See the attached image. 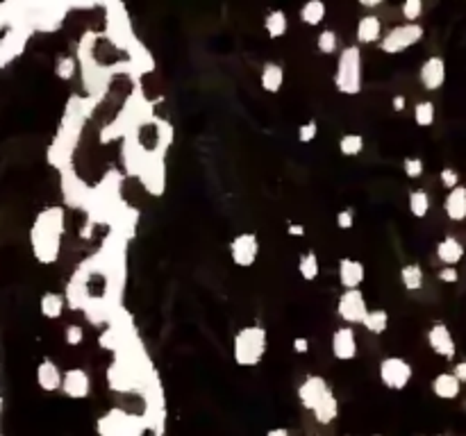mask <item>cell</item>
<instances>
[{
  "label": "cell",
  "instance_id": "obj_1",
  "mask_svg": "<svg viewBox=\"0 0 466 436\" xmlns=\"http://www.w3.org/2000/svg\"><path fill=\"white\" fill-rule=\"evenodd\" d=\"M266 343H268V334L264 327L259 325L241 327V330L234 334V348H232L234 361L243 368L257 366L266 355Z\"/></svg>",
  "mask_w": 466,
  "mask_h": 436
},
{
  "label": "cell",
  "instance_id": "obj_2",
  "mask_svg": "<svg viewBox=\"0 0 466 436\" xmlns=\"http://www.w3.org/2000/svg\"><path fill=\"white\" fill-rule=\"evenodd\" d=\"M334 85L339 94L355 96L362 91V53L357 46L343 48L337 60V73H334Z\"/></svg>",
  "mask_w": 466,
  "mask_h": 436
},
{
  "label": "cell",
  "instance_id": "obj_3",
  "mask_svg": "<svg viewBox=\"0 0 466 436\" xmlns=\"http://www.w3.org/2000/svg\"><path fill=\"white\" fill-rule=\"evenodd\" d=\"M425 30L421 23H403V26L391 28L387 35L380 39V51L387 55H398L405 53L407 48L416 46L423 39Z\"/></svg>",
  "mask_w": 466,
  "mask_h": 436
},
{
  "label": "cell",
  "instance_id": "obj_4",
  "mask_svg": "<svg viewBox=\"0 0 466 436\" xmlns=\"http://www.w3.org/2000/svg\"><path fill=\"white\" fill-rule=\"evenodd\" d=\"M412 366L403 357H387L380 361V382L391 391H403L412 380Z\"/></svg>",
  "mask_w": 466,
  "mask_h": 436
},
{
  "label": "cell",
  "instance_id": "obj_5",
  "mask_svg": "<svg viewBox=\"0 0 466 436\" xmlns=\"http://www.w3.org/2000/svg\"><path fill=\"white\" fill-rule=\"evenodd\" d=\"M337 314H339V318H343L350 325L364 323L366 314H369V304H366L364 293L359 289L343 291L337 300Z\"/></svg>",
  "mask_w": 466,
  "mask_h": 436
},
{
  "label": "cell",
  "instance_id": "obj_6",
  "mask_svg": "<svg viewBox=\"0 0 466 436\" xmlns=\"http://www.w3.org/2000/svg\"><path fill=\"white\" fill-rule=\"evenodd\" d=\"M259 257V238L252 232H243L232 238L230 243V259L239 268H250Z\"/></svg>",
  "mask_w": 466,
  "mask_h": 436
},
{
  "label": "cell",
  "instance_id": "obj_7",
  "mask_svg": "<svg viewBox=\"0 0 466 436\" xmlns=\"http://www.w3.org/2000/svg\"><path fill=\"white\" fill-rule=\"evenodd\" d=\"M62 391L64 396L71 400H85L92 391V380H89V373L83 368H71L64 373L62 380Z\"/></svg>",
  "mask_w": 466,
  "mask_h": 436
},
{
  "label": "cell",
  "instance_id": "obj_8",
  "mask_svg": "<svg viewBox=\"0 0 466 436\" xmlns=\"http://www.w3.org/2000/svg\"><path fill=\"white\" fill-rule=\"evenodd\" d=\"M419 80L421 85L428 89V91H437V89L444 87L446 82V62L444 57H428L423 64H421V71H419Z\"/></svg>",
  "mask_w": 466,
  "mask_h": 436
},
{
  "label": "cell",
  "instance_id": "obj_9",
  "mask_svg": "<svg viewBox=\"0 0 466 436\" xmlns=\"http://www.w3.org/2000/svg\"><path fill=\"white\" fill-rule=\"evenodd\" d=\"M328 391H330V386H328V382L323 380V377L309 375L298 386V400H300V405L305 409H314Z\"/></svg>",
  "mask_w": 466,
  "mask_h": 436
},
{
  "label": "cell",
  "instance_id": "obj_10",
  "mask_svg": "<svg viewBox=\"0 0 466 436\" xmlns=\"http://www.w3.org/2000/svg\"><path fill=\"white\" fill-rule=\"evenodd\" d=\"M428 345L435 350V355L444 357V359H453L457 352L453 334L444 323H435L428 330Z\"/></svg>",
  "mask_w": 466,
  "mask_h": 436
},
{
  "label": "cell",
  "instance_id": "obj_11",
  "mask_svg": "<svg viewBox=\"0 0 466 436\" xmlns=\"http://www.w3.org/2000/svg\"><path fill=\"white\" fill-rule=\"evenodd\" d=\"M332 355L339 361H350L357 355V339L353 327H339L332 334Z\"/></svg>",
  "mask_w": 466,
  "mask_h": 436
},
{
  "label": "cell",
  "instance_id": "obj_12",
  "mask_svg": "<svg viewBox=\"0 0 466 436\" xmlns=\"http://www.w3.org/2000/svg\"><path fill=\"white\" fill-rule=\"evenodd\" d=\"M366 277V268L362 261L343 257L339 261V282L343 289H359Z\"/></svg>",
  "mask_w": 466,
  "mask_h": 436
},
{
  "label": "cell",
  "instance_id": "obj_13",
  "mask_svg": "<svg viewBox=\"0 0 466 436\" xmlns=\"http://www.w3.org/2000/svg\"><path fill=\"white\" fill-rule=\"evenodd\" d=\"M444 211L448 218L455 220V223L466 220V186L460 184L448 191L446 200H444Z\"/></svg>",
  "mask_w": 466,
  "mask_h": 436
},
{
  "label": "cell",
  "instance_id": "obj_14",
  "mask_svg": "<svg viewBox=\"0 0 466 436\" xmlns=\"http://www.w3.org/2000/svg\"><path fill=\"white\" fill-rule=\"evenodd\" d=\"M437 257L444 266H457L464 259V245L457 236H444L437 243Z\"/></svg>",
  "mask_w": 466,
  "mask_h": 436
},
{
  "label": "cell",
  "instance_id": "obj_15",
  "mask_svg": "<svg viewBox=\"0 0 466 436\" xmlns=\"http://www.w3.org/2000/svg\"><path fill=\"white\" fill-rule=\"evenodd\" d=\"M355 37L362 46H369V44H375V41H380L382 37V23L378 16H362L357 23V30H355Z\"/></svg>",
  "mask_w": 466,
  "mask_h": 436
},
{
  "label": "cell",
  "instance_id": "obj_16",
  "mask_svg": "<svg viewBox=\"0 0 466 436\" xmlns=\"http://www.w3.org/2000/svg\"><path fill=\"white\" fill-rule=\"evenodd\" d=\"M432 391L441 400H455L462 391V382L457 380L455 373H439L432 380Z\"/></svg>",
  "mask_w": 466,
  "mask_h": 436
},
{
  "label": "cell",
  "instance_id": "obj_17",
  "mask_svg": "<svg viewBox=\"0 0 466 436\" xmlns=\"http://www.w3.org/2000/svg\"><path fill=\"white\" fill-rule=\"evenodd\" d=\"M62 380L64 375L60 373L57 364H53L51 359H44L37 368V382L44 391H57L62 389Z\"/></svg>",
  "mask_w": 466,
  "mask_h": 436
},
{
  "label": "cell",
  "instance_id": "obj_18",
  "mask_svg": "<svg viewBox=\"0 0 466 436\" xmlns=\"http://www.w3.org/2000/svg\"><path fill=\"white\" fill-rule=\"evenodd\" d=\"M259 82H261V89H264V91L277 94L284 85V69L275 62H266L264 69H261Z\"/></svg>",
  "mask_w": 466,
  "mask_h": 436
},
{
  "label": "cell",
  "instance_id": "obj_19",
  "mask_svg": "<svg viewBox=\"0 0 466 436\" xmlns=\"http://www.w3.org/2000/svg\"><path fill=\"white\" fill-rule=\"evenodd\" d=\"M314 411V418L321 425H330L334 418H337V414H339V405H337V398H334V393L332 391H328L325 396L321 398V402L312 409Z\"/></svg>",
  "mask_w": 466,
  "mask_h": 436
},
{
  "label": "cell",
  "instance_id": "obj_20",
  "mask_svg": "<svg viewBox=\"0 0 466 436\" xmlns=\"http://www.w3.org/2000/svg\"><path fill=\"white\" fill-rule=\"evenodd\" d=\"M325 12L328 10H325L323 0H307V3L300 7V21L309 28L321 26L325 19Z\"/></svg>",
  "mask_w": 466,
  "mask_h": 436
},
{
  "label": "cell",
  "instance_id": "obj_21",
  "mask_svg": "<svg viewBox=\"0 0 466 436\" xmlns=\"http://www.w3.org/2000/svg\"><path fill=\"white\" fill-rule=\"evenodd\" d=\"M287 28H289L287 14H284L282 10H273V12H268V14L264 16V30H266V35L271 37V39H280V37H284V32H287Z\"/></svg>",
  "mask_w": 466,
  "mask_h": 436
},
{
  "label": "cell",
  "instance_id": "obj_22",
  "mask_svg": "<svg viewBox=\"0 0 466 436\" xmlns=\"http://www.w3.org/2000/svg\"><path fill=\"white\" fill-rule=\"evenodd\" d=\"M423 268L419 264H405L400 268V282L407 291H421L423 289Z\"/></svg>",
  "mask_w": 466,
  "mask_h": 436
},
{
  "label": "cell",
  "instance_id": "obj_23",
  "mask_svg": "<svg viewBox=\"0 0 466 436\" xmlns=\"http://www.w3.org/2000/svg\"><path fill=\"white\" fill-rule=\"evenodd\" d=\"M39 309H42V314L46 318H60L64 314V295L60 293H44L42 295V302H39Z\"/></svg>",
  "mask_w": 466,
  "mask_h": 436
},
{
  "label": "cell",
  "instance_id": "obj_24",
  "mask_svg": "<svg viewBox=\"0 0 466 436\" xmlns=\"http://www.w3.org/2000/svg\"><path fill=\"white\" fill-rule=\"evenodd\" d=\"M407 204H410L412 216L425 218V216H428V211H430V195H428V191H423V189H414V191H410V195H407Z\"/></svg>",
  "mask_w": 466,
  "mask_h": 436
},
{
  "label": "cell",
  "instance_id": "obj_25",
  "mask_svg": "<svg viewBox=\"0 0 466 436\" xmlns=\"http://www.w3.org/2000/svg\"><path fill=\"white\" fill-rule=\"evenodd\" d=\"M318 257L312 252V250H307V252H302L300 254V259H298V273H300V277L305 279V282H314V279L318 277Z\"/></svg>",
  "mask_w": 466,
  "mask_h": 436
},
{
  "label": "cell",
  "instance_id": "obj_26",
  "mask_svg": "<svg viewBox=\"0 0 466 436\" xmlns=\"http://www.w3.org/2000/svg\"><path fill=\"white\" fill-rule=\"evenodd\" d=\"M362 325L371 334H384V332H387V327H389V314L384 309H373V311L366 314Z\"/></svg>",
  "mask_w": 466,
  "mask_h": 436
},
{
  "label": "cell",
  "instance_id": "obj_27",
  "mask_svg": "<svg viewBox=\"0 0 466 436\" xmlns=\"http://www.w3.org/2000/svg\"><path fill=\"white\" fill-rule=\"evenodd\" d=\"M364 150V137L362 134H343L339 139V152L343 157H357Z\"/></svg>",
  "mask_w": 466,
  "mask_h": 436
},
{
  "label": "cell",
  "instance_id": "obj_28",
  "mask_svg": "<svg viewBox=\"0 0 466 436\" xmlns=\"http://www.w3.org/2000/svg\"><path fill=\"white\" fill-rule=\"evenodd\" d=\"M414 121L419 128H430L435 123V103L430 101H421L414 107Z\"/></svg>",
  "mask_w": 466,
  "mask_h": 436
},
{
  "label": "cell",
  "instance_id": "obj_29",
  "mask_svg": "<svg viewBox=\"0 0 466 436\" xmlns=\"http://www.w3.org/2000/svg\"><path fill=\"white\" fill-rule=\"evenodd\" d=\"M316 48H318V53H321V55H332V53H337V48H339V37H337V32H334V30H323L321 35L316 37Z\"/></svg>",
  "mask_w": 466,
  "mask_h": 436
},
{
  "label": "cell",
  "instance_id": "obj_30",
  "mask_svg": "<svg viewBox=\"0 0 466 436\" xmlns=\"http://www.w3.org/2000/svg\"><path fill=\"white\" fill-rule=\"evenodd\" d=\"M423 14V0H403V16L407 23H416Z\"/></svg>",
  "mask_w": 466,
  "mask_h": 436
},
{
  "label": "cell",
  "instance_id": "obj_31",
  "mask_svg": "<svg viewBox=\"0 0 466 436\" xmlns=\"http://www.w3.org/2000/svg\"><path fill=\"white\" fill-rule=\"evenodd\" d=\"M55 73H57V78L71 80L76 76V60H73V57H60L55 64Z\"/></svg>",
  "mask_w": 466,
  "mask_h": 436
},
{
  "label": "cell",
  "instance_id": "obj_32",
  "mask_svg": "<svg viewBox=\"0 0 466 436\" xmlns=\"http://www.w3.org/2000/svg\"><path fill=\"white\" fill-rule=\"evenodd\" d=\"M423 168H425L423 159H419V157H405V162H403V171L410 180H419L423 175Z\"/></svg>",
  "mask_w": 466,
  "mask_h": 436
},
{
  "label": "cell",
  "instance_id": "obj_33",
  "mask_svg": "<svg viewBox=\"0 0 466 436\" xmlns=\"http://www.w3.org/2000/svg\"><path fill=\"white\" fill-rule=\"evenodd\" d=\"M316 134H318L316 121H307V123H302V125L298 128V141L300 143H312L316 139Z\"/></svg>",
  "mask_w": 466,
  "mask_h": 436
},
{
  "label": "cell",
  "instance_id": "obj_34",
  "mask_svg": "<svg viewBox=\"0 0 466 436\" xmlns=\"http://www.w3.org/2000/svg\"><path fill=\"white\" fill-rule=\"evenodd\" d=\"M439 180H441V184L448 189V191L455 189V186H460V173H457L455 168H444L439 173Z\"/></svg>",
  "mask_w": 466,
  "mask_h": 436
},
{
  "label": "cell",
  "instance_id": "obj_35",
  "mask_svg": "<svg viewBox=\"0 0 466 436\" xmlns=\"http://www.w3.org/2000/svg\"><path fill=\"white\" fill-rule=\"evenodd\" d=\"M64 339H67L69 345H80L85 339V332L80 325H69L67 330H64Z\"/></svg>",
  "mask_w": 466,
  "mask_h": 436
},
{
  "label": "cell",
  "instance_id": "obj_36",
  "mask_svg": "<svg viewBox=\"0 0 466 436\" xmlns=\"http://www.w3.org/2000/svg\"><path fill=\"white\" fill-rule=\"evenodd\" d=\"M353 225H355V213L350 209H341L337 213V227L339 229H350Z\"/></svg>",
  "mask_w": 466,
  "mask_h": 436
},
{
  "label": "cell",
  "instance_id": "obj_37",
  "mask_svg": "<svg viewBox=\"0 0 466 436\" xmlns=\"http://www.w3.org/2000/svg\"><path fill=\"white\" fill-rule=\"evenodd\" d=\"M437 277H439L444 284H455L457 279H460V273H457V268H455V266H444V268H441L439 273H437Z\"/></svg>",
  "mask_w": 466,
  "mask_h": 436
},
{
  "label": "cell",
  "instance_id": "obj_38",
  "mask_svg": "<svg viewBox=\"0 0 466 436\" xmlns=\"http://www.w3.org/2000/svg\"><path fill=\"white\" fill-rule=\"evenodd\" d=\"M293 350H296L298 355H305V352H309V341L305 336H296V339H293Z\"/></svg>",
  "mask_w": 466,
  "mask_h": 436
},
{
  "label": "cell",
  "instance_id": "obj_39",
  "mask_svg": "<svg viewBox=\"0 0 466 436\" xmlns=\"http://www.w3.org/2000/svg\"><path fill=\"white\" fill-rule=\"evenodd\" d=\"M287 234H289V236H305V225H300V223H289V225H287Z\"/></svg>",
  "mask_w": 466,
  "mask_h": 436
},
{
  "label": "cell",
  "instance_id": "obj_40",
  "mask_svg": "<svg viewBox=\"0 0 466 436\" xmlns=\"http://www.w3.org/2000/svg\"><path fill=\"white\" fill-rule=\"evenodd\" d=\"M405 105H407L405 96H394V98H391V107H394V112H403Z\"/></svg>",
  "mask_w": 466,
  "mask_h": 436
},
{
  "label": "cell",
  "instance_id": "obj_41",
  "mask_svg": "<svg viewBox=\"0 0 466 436\" xmlns=\"http://www.w3.org/2000/svg\"><path fill=\"white\" fill-rule=\"evenodd\" d=\"M453 373H455V377H457V380H460L462 384H466V361H460V364L455 366Z\"/></svg>",
  "mask_w": 466,
  "mask_h": 436
},
{
  "label": "cell",
  "instance_id": "obj_42",
  "mask_svg": "<svg viewBox=\"0 0 466 436\" xmlns=\"http://www.w3.org/2000/svg\"><path fill=\"white\" fill-rule=\"evenodd\" d=\"M357 3L362 7H366V10H375V7H380L384 0H357Z\"/></svg>",
  "mask_w": 466,
  "mask_h": 436
},
{
  "label": "cell",
  "instance_id": "obj_43",
  "mask_svg": "<svg viewBox=\"0 0 466 436\" xmlns=\"http://www.w3.org/2000/svg\"><path fill=\"white\" fill-rule=\"evenodd\" d=\"M266 436H289V430H284V427H275V430H268Z\"/></svg>",
  "mask_w": 466,
  "mask_h": 436
},
{
  "label": "cell",
  "instance_id": "obj_44",
  "mask_svg": "<svg viewBox=\"0 0 466 436\" xmlns=\"http://www.w3.org/2000/svg\"><path fill=\"white\" fill-rule=\"evenodd\" d=\"M373 436H380V434H373Z\"/></svg>",
  "mask_w": 466,
  "mask_h": 436
},
{
  "label": "cell",
  "instance_id": "obj_45",
  "mask_svg": "<svg viewBox=\"0 0 466 436\" xmlns=\"http://www.w3.org/2000/svg\"><path fill=\"white\" fill-rule=\"evenodd\" d=\"M435 436H441V434H435Z\"/></svg>",
  "mask_w": 466,
  "mask_h": 436
}]
</instances>
